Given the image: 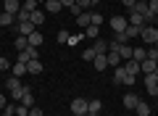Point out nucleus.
Returning <instances> with one entry per match:
<instances>
[{
    "label": "nucleus",
    "instance_id": "f257e3e1",
    "mask_svg": "<svg viewBox=\"0 0 158 116\" xmlns=\"http://www.w3.org/2000/svg\"><path fill=\"white\" fill-rule=\"evenodd\" d=\"M140 40H142V45H156L158 42V27H153V24H148V27H142V32H140Z\"/></svg>",
    "mask_w": 158,
    "mask_h": 116
},
{
    "label": "nucleus",
    "instance_id": "f03ea898",
    "mask_svg": "<svg viewBox=\"0 0 158 116\" xmlns=\"http://www.w3.org/2000/svg\"><path fill=\"white\" fill-rule=\"evenodd\" d=\"M24 84H21V79L19 77H11L8 79V92H11V100H21V95H24Z\"/></svg>",
    "mask_w": 158,
    "mask_h": 116
},
{
    "label": "nucleus",
    "instance_id": "7ed1b4c3",
    "mask_svg": "<svg viewBox=\"0 0 158 116\" xmlns=\"http://www.w3.org/2000/svg\"><path fill=\"white\" fill-rule=\"evenodd\" d=\"M113 82H118V84H135L137 77H132L124 66H116V71H113Z\"/></svg>",
    "mask_w": 158,
    "mask_h": 116
},
{
    "label": "nucleus",
    "instance_id": "20e7f679",
    "mask_svg": "<svg viewBox=\"0 0 158 116\" xmlns=\"http://www.w3.org/2000/svg\"><path fill=\"white\" fill-rule=\"evenodd\" d=\"M127 27H129V21H127V16H111V29H113L116 34H121V32H124Z\"/></svg>",
    "mask_w": 158,
    "mask_h": 116
},
{
    "label": "nucleus",
    "instance_id": "39448f33",
    "mask_svg": "<svg viewBox=\"0 0 158 116\" xmlns=\"http://www.w3.org/2000/svg\"><path fill=\"white\" fill-rule=\"evenodd\" d=\"M142 82H145V90H148L150 95H158V77H156V71H153V74H145Z\"/></svg>",
    "mask_w": 158,
    "mask_h": 116
},
{
    "label": "nucleus",
    "instance_id": "423d86ee",
    "mask_svg": "<svg viewBox=\"0 0 158 116\" xmlns=\"http://www.w3.org/2000/svg\"><path fill=\"white\" fill-rule=\"evenodd\" d=\"M87 103H90V100H85V98H77V100H71V114H74V116H82V114H87Z\"/></svg>",
    "mask_w": 158,
    "mask_h": 116
},
{
    "label": "nucleus",
    "instance_id": "0eeeda50",
    "mask_svg": "<svg viewBox=\"0 0 158 116\" xmlns=\"http://www.w3.org/2000/svg\"><path fill=\"white\" fill-rule=\"evenodd\" d=\"M3 11L11 13V16H16V13L21 11V0H6V3H3Z\"/></svg>",
    "mask_w": 158,
    "mask_h": 116
},
{
    "label": "nucleus",
    "instance_id": "6e6552de",
    "mask_svg": "<svg viewBox=\"0 0 158 116\" xmlns=\"http://www.w3.org/2000/svg\"><path fill=\"white\" fill-rule=\"evenodd\" d=\"M121 103H124V108H129V111H135V105L140 103V98H137L135 92H127L124 98H121Z\"/></svg>",
    "mask_w": 158,
    "mask_h": 116
},
{
    "label": "nucleus",
    "instance_id": "1a4fd4ad",
    "mask_svg": "<svg viewBox=\"0 0 158 116\" xmlns=\"http://www.w3.org/2000/svg\"><path fill=\"white\" fill-rule=\"evenodd\" d=\"M92 66H95L98 71H106V69H108V55H106V53L95 55V61H92Z\"/></svg>",
    "mask_w": 158,
    "mask_h": 116
},
{
    "label": "nucleus",
    "instance_id": "9d476101",
    "mask_svg": "<svg viewBox=\"0 0 158 116\" xmlns=\"http://www.w3.org/2000/svg\"><path fill=\"white\" fill-rule=\"evenodd\" d=\"M11 71H13V77H19V79H21V77H27V63H21V61H16V63H11Z\"/></svg>",
    "mask_w": 158,
    "mask_h": 116
},
{
    "label": "nucleus",
    "instance_id": "9b49d317",
    "mask_svg": "<svg viewBox=\"0 0 158 116\" xmlns=\"http://www.w3.org/2000/svg\"><path fill=\"white\" fill-rule=\"evenodd\" d=\"M77 24H79V29H87V27H90V24H92V13L82 11V13H79V16H77Z\"/></svg>",
    "mask_w": 158,
    "mask_h": 116
},
{
    "label": "nucleus",
    "instance_id": "f8f14e48",
    "mask_svg": "<svg viewBox=\"0 0 158 116\" xmlns=\"http://www.w3.org/2000/svg\"><path fill=\"white\" fill-rule=\"evenodd\" d=\"M124 69H127V71L132 74V77H137V74L142 71V69H140V63H137L135 58H129V61H124Z\"/></svg>",
    "mask_w": 158,
    "mask_h": 116
},
{
    "label": "nucleus",
    "instance_id": "ddd939ff",
    "mask_svg": "<svg viewBox=\"0 0 158 116\" xmlns=\"http://www.w3.org/2000/svg\"><path fill=\"white\" fill-rule=\"evenodd\" d=\"M156 66H158V61H153V58H145V61L140 63L142 74H153V71H156Z\"/></svg>",
    "mask_w": 158,
    "mask_h": 116
},
{
    "label": "nucleus",
    "instance_id": "4468645a",
    "mask_svg": "<svg viewBox=\"0 0 158 116\" xmlns=\"http://www.w3.org/2000/svg\"><path fill=\"white\" fill-rule=\"evenodd\" d=\"M108 66H113V69H116V66H121V55H118V50H108Z\"/></svg>",
    "mask_w": 158,
    "mask_h": 116
},
{
    "label": "nucleus",
    "instance_id": "2eb2a0df",
    "mask_svg": "<svg viewBox=\"0 0 158 116\" xmlns=\"http://www.w3.org/2000/svg\"><path fill=\"white\" fill-rule=\"evenodd\" d=\"M61 0H45V11L48 13H61Z\"/></svg>",
    "mask_w": 158,
    "mask_h": 116
},
{
    "label": "nucleus",
    "instance_id": "dca6fc26",
    "mask_svg": "<svg viewBox=\"0 0 158 116\" xmlns=\"http://www.w3.org/2000/svg\"><path fill=\"white\" fill-rule=\"evenodd\" d=\"M19 103H21V105H27V108H32V105H34V95H32V90H24V95H21V100H19Z\"/></svg>",
    "mask_w": 158,
    "mask_h": 116
},
{
    "label": "nucleus",
    "instance_id": "f3484780",
    "mask_svg": "<svg viewBox=\"0 0 158 116\" xmlns=\"http://www.w3.org/2000/svg\"><path fill=\"white\" fill-rule=\"evenodd\" d=\"M34 29H37V27H34L32 21H21V24H19V34H24V37H29Z\"/></svg>",
    "mask_w": 158,
    "mask_h": 116
},
{
    "label": "nucleus",
    "instance_id": "a211bd4d",
    "mask_svg": "<svg viewBox=\"0 0 158 116\" xmlns=\"http://www.w3.org/2000/svg\"><path fill=\"white\" fill-rule=\"evenodd\" d=\"M135 116H150V105H148L145 100H140V103L135 105Z\"/></svg>",
    "mask_w": 158,
    "mask_h": 116
},
{
    "label": "nucleus",
    "instance_id": "6ab92c4d",
    "mask_svg": "<svg viewBox=\"0 0 158 116\" xmlns=\"http://www.w3.org/2000/svg\"><path fill=\"white\" fill-rule=\"evenodd\" d=\"M13 45H16V53H19V50H27V48H29V37H24V34H16Z\"/></svg>",
    "mask_w": 158,
    "mask_h": 116
},
{
    "label": "nucleus",
    "instance_id": "aec40b11",
    "mask_svg": "<svg viewBox=\"0 0 158 116\" xmlns=\"http://www.w3.org/2000/svg\"><path fill=\"white\" fill-rule=\"evenodd\" d=\"M132 58H135L137 63H142V61L148 58V50H145V48H132Z\"/></svg>",
    "mask_w": 158,
    "mask_h": 116
},
{
    "label": "nucleus",
    "instance_id": "412c9836",
    "mask_svg": "<svg viewBox=\"0 0 158 116\" xmlns=\"http://www.w3.org/2000/svg\"><path fill=\"white\" fill-rule=\"evenodd\" d=\"M27 71L37 77V74H42V63H40L37 58H34V61H29V63H27Z\"/></svg>",
    "mask_w": 158,
    "mask_h": 116
},
{
    "label": "nucleus",
    "instance_id": "4be33fe9",
    "mask_svg": "<svg viewBox=\"0 0 158 116\" xmlns=\"http://www.w3.org/2000/svg\"><path fill=\"white\" fill-rule=\"evenodd\" d=\"M100 111H103V103H100V100H90V103H87V114L98 116Z\"/></svg>",
    "mask_w": 158,
    "mask_h": 116
},
{
    "label": "nucleus",
    "instance_id": "5701e85b",
    "mask_svg": "<svg viewBox=\"0 0 158 116\" xmlns=\"http://www.w3.org/2000/svg\"><path fill=\"white\" fill-rule=\"evenodd\" d=\"M140 32H142V27H135V24H129V27L124 29V37H127V40H132V37H140Z\"/></svg>",
    "mask_w": 158,
    "mask_h": 116
},
{
    "label": "nucleus",
    "instance_id": "b1692460",
    "mask_svg": "<svg viewBox=\"0 0 158 116\" xmlns=\"http://www.w3.org/2000/svg\"><path fill=\"white\" fill-rule=\"evenodd\" d=\"M29 21H32L34 27H40V24L45 21V13H42V11H40V8H37V11H34V13H29Z\"/></svg>",
    "mask_w": 158,
    "mask_h": 116
},
{
    "label": "nucleus",
    "instance_id": "393cba45",
    "mask_svg": "<svg viewBox=\"0 0 158 116\" xmlns=\"http://www.w3.org/2000/svg\"><path fill=\"white\" fill-rule=\"evenodd\" d=\"M92 50H95L98 55H100V53H108V42H106V40H100V37H98V40H95V45H92Z\"/></svg>",
    "mask_w": 158,
    "mask_h": 116
},
{
    "label": "nucleus",
    "instance_id": "a878e982",
    "mask_svg": "<svg viewBox=\"0 0 158 116\" xmlns=\"http://www.w3.org/2000/svg\"><path fill=\"white\" fill-rule=\"evenodd\" d=\"M13 21H16V16H11V13H6V11H0V27H11Z\"/></svg>",
    "mask_w": 158,
    "mask_h": 116
},
{
    "label": "nucleus",
    "instance_id": "bb28decb",
    "mask_svg": "<svg viewBox=\"0 0 158 116\" xmlns=\"http://www.w3.org/2000/svg\"><path fill=\"white\" fill-rule=\"evenodd\" d=\"M118 55H121V61H129V58H132V48H129V45H118Z\"/></svg>",
    "mask_w": 158,
    "mask_h": 116
},
{
    "label": "nucleus",
    "instance_id": "cd10ccee",
    "mask_svg": "<svg viewBox=\"0 0 158 116\" xmlns=\"http://www.w3.org/2000/svg\"><path fill=\"white\" fill-rule=\"evenodd\" d=\"M29 45H32V48H40V45H42V34H40L37 29L29 34Z\"/></svg>",
    "mask_w": 158,
    "mask_h": 116
},
{
    "label": "nucleus",
    "instance_id": "c85d7f7f",
    "mask_svg": "<svg viewBox=\"0 0 158 116\" xmlns=\"http://www.w3.org/2000/svg\"><path fill=\"white\" fill-rule=\"evenodd\" d=\"M127 21L135 24V27H145V19H142L140 13H132V11H129V19H127Z\"/></svg>",
    "mask_w": 158,
    "mask_h": 116
},
{
    "label": "nucleus",
    "instance_id": "c756f323",
    "mask_svg": "<svg viewBox=\"0 0 158 116\" xmlns=\"http://www.w3.org/2000/svg\"><path fill=\"white\" fill-rule=\"evenodd\" d=\"M98 34H100V27H95V24H90V27L85 29V37H92V40H98Z\"/></svg>",
    "mask_w": 158,
    "mask_h": 116
},
{
    "label": "nucleus",
    "instance_id": "7c9ffc66",
    "mask_svg": "<svg viewBox=\"0 0 158 116\" xmlns=\"http://www.w3.org/2000/svg\"><path fill=\"white\" fill-rule=\"evenodd\" d=\"M37 3H40V0H27V3H21V8L29 11V13H34V11H37Z\"/></svg>",
    "mask_w": 158,
    "mask_h": 116
},
{
    "label": "nucleus",
    "instance_id": "2f4dec72",
    "mask_svg": "<svg viewBox=\"0 0 158 116\" xmlns=\"http://www.w3.org/2000/svg\"><path fill=\"white\" fill-rule=\"evenodd\" d=\"M0 116H16V103H8L6 108H3V114Z\"/></svg>",
    "mask_w": 158,
    "mask_h": 116
},
{
    "label": "nucleus",
    "instance_id": "473e14b6",
    "mask_svg": "<svg viewBox=\"0 0 158 116\" xmlns=\"http://www.w3.org/2000/svg\"><path fill=\"white\" fill-rule=\"evenodd\" d=\"M95 55H98L95 50H92V48H87L85 53H82V61H95Z\"/></svg>",
    "mask_w": 158,
    "mask_h": 116
},
{
    "label": "nucleus",
    "instance_id": "72a5a7b5",
    "mask_svg": "<svg viewBox=\"0 0 158 116\" xmlns=\"http://www.w3.org/2000/svg\"><path fill=\"white\" fill-rule=\"evenodd\" d=\"M0 71H11V61L3 58V55H0Z\"/></svg>",
    "mask_w": 158,
    "mask_h": 116
},
{
    "label": "nucleus",
    "instance_id": "f704fd0d",
    "mask_svg": "<svg viewBox=\"0 0 158 116\" xmlns=\"http://www.w3.org/2000/svg\"><path fill=\"white\" fill-rule=\"evenodd\" d=\"M82 37H85V32H79V34H71L66 45H77V42H79V40H82Z\"/></svg>",
    "mask_w": 158,
    "mask_h": 116
},
{
    "label": "nucleus",
    "instance_id": "c9c22d12",
    "mask_svg": "<svg viewBox=\"0 0 158 116\" xmlns=\"http://www.w3.org/2000/svg\"><path fill=\"white\" fill-rule=\"evenodd\" d=\"M16 116H29V108H27V105H21V103H19V105H16Z\"/></svg>",
    "mask_w": 158,
    "mask_h": 116
},
{
    "label": "nucleus",
    "instance_id": "e433bc0d",
    "mask_svg": "<svg viewBox=\"0 0 158 116\" xmlns=\"http://www.w3.org/2000/svg\"><path fill=\"white\" fill-rule=\"evenodd\" d=\"M69 37H71V34H69L66 29H61V32H58V42H69Z\"/></svg>",
    "mask_w": 158,
    "mask_h": 116
},
{
    "label": "nucleus",
    "instance_id": "4c0bfd02",
    "mask_svg": "<svg viewBox=\"0 0 158 116\" xmlns=\"http://www.w3.org/2000/svg\"><path fill=\"white\" fill-rule=\"evenodd\" d=\"M148 8H150L153 16H158V0H150V3H148Z\"/></svg>",
    "mask_w": 158,
    "mask_h": 116
},
{
    "label": "nucleus",
    "instance_id": "58836bf2",
    "mask_svg": "<svg viewBox=\"0 0 158 116\" xmlns=\"http://www.w3.org/2000/svg\"><path fill=\"white\" fill-rule=\"evenodd\" d=\"M29 116H45V114H42V108H37V105H32V108H29Z\"/></svg>",
    "mask_w": 158,
    "mask_h": 116
},
{
    "label": "nucleus",
    "instance_id": "ea45409f",
    "mask_svg": "<svg viewBox=\"0 0 158 116\" xmlns=\"http://www.w3.org/2000/svg\"><path fill=\"white\" fill-rule=\"evenodd\" d=\"M77 6L82 8V11H85V8H92V6H90V0H77Z\"/></svg>",
    "mask_w": 158,
    "mask_h": 116
},
{
    "label": "nucleus",
    "instance_id": "a19ab883",
    "mask_svg": "<svg viewBox=\"0 0 158 116\" xmlns=\"http://www.w3.org/2000/svg\"><path fill=\"white\" fill-rule=\"evenodd\" d=\"M92 24H95V27H100V24H103V19H100V13H92Z\"/></svg>",
    "mask_w": 158,
    "mask_h": 116
},
{
    "label": "nucleus",
    "instance_id": "79ce46f5",
    "mask_svg": "<svg viewBox=\"0 0 158 116\" xmlns=\"http://www.w3.org/2000/svg\"><path fill=\"white\" fill-rule=\"evenodd\" d=\"M148 58H153V61H158V50H156V48H150V50H148Z\"/></svg>",
    "mask_w": 158,
    "mask_h": 116
},
{
    "label": "nucleus",
    "instance_id": "37998d69",
    "mask_svg": "<svg viewBox=\"0 0 158 116\" xmlns=\"http://www.w3.org/2000/svg\"><path fill=\"white\" fill-rule=\"evenodd\" d=\"M74 3H77V0H61V6H63V8H71Z\"/></svg>",
    "mask_w": 158,
    "mask_h": 116
},
{
    "label": "nucleus",
    "instance_id": "c03bdc74",
    "mask_svg": "<svg viewBox=\"0 0 158 116\" xmlns=\"http://www.w3.org/2000/svg\"><path fill=\"white\" fill-rule=\"evenodd\" d=\"M121 3H124V6H127V8H129V11H132V6H135L137 0H121Z\"/></svg>",
    "mask_w": 158,
    "mask_h": 116
},
{
    "label": "nucleus",
    "instance_id": "a18cd8bd",
    "mask_svg": "<svg viewBox=\"0 0 158 116\" xmlns=\"http://www.w3.org/2000/svg\"><path fill=\"white\" fill-rule=\"evenodd\" d=\"M6 105H8V100H6V98H3V95H0V111L6 108Z\"/></svg>",
    "mask_w": 158,
    "mask_h": 116
},
{
    "label": "nucleus",
    "instance_id": "49530a36",
    "mask_svg": "<svg viewBox=\"0 0 158 116\" xmlns=\"http://www.w3.org/2000/svg\"><path fill=\"white\" fill-rule=\"evenodd\" d=\"M98 3H100V0H90V6H98Z\"/></svg>",
    "mask_w": 158,
    "mask_h": 116
},
{
    "label": "nucleus",
    "instance_id": "de8ad7c7",
    "mask_svg": "<svg viewBox=\"0 0 158 116\" xmlns=\"http://www.w3.org/2000/svg\"><path fill=\"white\" fill-rule=\"evenodd\" d=\"M153 27H158V16H156V21H153Z\"/></svg>",
    "mask_w": 158,
    "mask_h": 116
},
{
    "label": "nucleus",
    "instance_id": "09e8293b",
    "mask_svg": "<svg viewBox=\"0 0 158 116\" xmlns=\"http://www.w3.org/2000/svg\"><path fill=\"white\" fill-rule=\"evenodd\" d=\"M137 3H150V0H137Z\"/></svg>",
    "mask_w": 158,
    "mask_h": 116
},
{
    "label": "nucleus",
    "instance_id": "8fccbe9b",
    "mask_svg": "<svg viewBox=\"0 0 158 116\" xmlns=\"http://www.w3.org/2000/svg\"><path fill=\"white\" fill-rule=\"evenodd\" d=\"M153 48H156V50H158V42H156V45H153Z\"/></svg>",
    "mask_w": 158,
    "mask_h": 116
},
{
    "label": "nucleus",
    "instance_id": "3c124183",
    "mask_svg": "<svg viewBox=\"0 0 158 116\" xmlns=\"http://www.w3.org/2000/svg\"><path fill=\"white\" fill-rule=\"evenodd\" d=\"M82 116H92V114H82Z\"/></svg>",
    "mask_w": 158,
    "mask_h": 116
},
{
    "label": "nucleus",
    "instance_id": "603ef678",
    "mask_svg": "<svg viewBox=\"0 0 158 116\" xmlns=\"http://www.w3.org/2000/svg\"><path fill=\"white\" fill-rule=\"evenodd\" d=\"M156 77H158V66H156Z\"/></svg>",
    "mask_w": 158,
    "mask_h": 116
},
{
    "label": "nucleus",
    "instance_id": "864d4df0",
    "mask_svg": "<svg viewBox=\"0 0 158 116\" xmlns=\"http://www.w3.org/2000/svg\"><path fill=\"white\" fill-rule=\"evenodd\" d=\"M21 3H27V0H21Z\"/></svg>",
    "mask_w": 158,
    "mask_h": 116
},
{
    "label": "nucleus",
    "instance_id": "5fc2aeb1",
    "mask_svg": "<svg viewBox=\"0 0 158 116\" xmlns=\"http://www.w3.org/2000/svg\"><path fill=\"white\" fill-rule=\"evenodd\" d=\"M3 3H6V0H3Z\"/></svg>",
    "mask_w": 158,
    "mask_h": 116
}]
</instances>
